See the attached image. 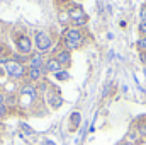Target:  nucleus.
Listing matches in <instances>:
<instances>
[{"mask_svg":"<svg viewBox=\"0 0 146 145\" xmlns=\"http://www.w3.org/2000/svg\"><path fill=\"white\" fill-rule=\"evenodd\" d=\"M44 67H46V70H48L49 73H58V72H61V70H63V67L56 62V58H49V60L46 62V65H44Z\"/></svg>","mask_w":146,"mask_h":145,"instance_id":"nucleus-8","label":"nucleus"},{"mask_svg":"<svg viewBox=\"0 0 146 145\" xmlns=\"http://www.w3.org/2000/svg\"><path fill=\"white\" fill-rule=\"evenodd\" d=\"M56 62L61 65V67H65V65H68L70 63V60H72V55H70V51H66V50H61V51H58L56 53Z\"/></svg>","mask_w":146,"mask_h":145,"instance_id":"nucleus-7","label":"nucleus"},{"mask_svg":"<svg viewBox=\"0 0 146 145\" xmlns=\"http://www.w3.org/2000/svg\"><path fill=\"white\" fill-rule=\"evenodd\" d=\"M34 44H36V48L39 50V53H42V51H48V50L51 48L53 39L49 36V33H46V31H37L36 36H34Z\"/></svg>","mask_w":146,"mask_h":145,"instance_id":"nucleus-1","label":"nucleus"},{"mask_svg":"<svg viewBox=\"0 0 146 145\" xmlns=\"http://www.w3.org/2000/svg\"><path fill=\"white\" fill-rule=\"evenodd\" d=\"M56 2H60V3H65V2H68V0H56Z\"/></svg>","mask_w":146,"mask_h":145,"instance_id":"nucleus-22","label":"nucleus"},{"mask_svg":"<svg viewBox=\"0 0 146 145\" xmlns=\"http://www.w3.org/2000/svg\"><path fill=\"white\" fill-rule=\"evenodd\" d=\"M21 96H29L31 99H34V97H36V87H34V85H29V84L24 85L22 91H21Z\"/></svg>","mask_w":146,"mask_h":145,"instance_id":"nucleus-10","label":"nucleus"},{"mask_svg":"<svg viewBox=\"0 0 146 145\" xmlns=\"http://www.w3.org/2000/svg\"><path fill=\"white\" fill-rule=\"evenodd\" d=\"M2 60H3V46L0 44V62H2Z\"/></svg>","mask_w":146,"mask_h":145,"instance_id":"nucleus-20","label":"nucleus"},{"mask_svg":"<svg viewBox=\"0 0 146 145\" xmlns=\"http://www.w3.org/2000/svg\"><path fill=\"white\" fill-rule=\"evenodd\" d=\"M139 15H141V22H146V7L141 9V14Z\"/></svg>","mask_w":146,"mask_h":145,"instance_id":"nucleus-18","label":"nucleus"},{"mask_svg":"<svg viewBox=\"0 0 146 145\" xmlns=\"http://www.w3.org/2000/svg\"><path fill=\"white\" fill-rule=\"evenodd\" d=\"M54 75H56V79H58V80H68V79H70V73L65 72V70H61V72L54 73Z\"/></svg>","mask_w":146,"mask_h":145,"instance_id":"nucleus-15","label":"nucleus"},{"mask_svg":"<svg viewBox=\"0 0 146 145\" xmlns=\"http://www.w3.org/2000/svg\"><path fill=\"white\" fill-rule=\"evenodd\" d=\"M17 48H19V53H22V55H29L31 50H33V41H31V38L26 36V34L19 36L17 38Z\"/></svg>","mask_w":146,"mask_h":145,"instance_id":"nucleus-4","label":"nucleus"},{"mask_svg":"<svg viewBox=\"0 0 146 145\" xmlns=\"http://www.w3.org/2000/svg\"><path fill=\"white\" fill-rule=\"evenodd\" d=\"M29 79L33 82H39L42 79V70L41 68H29Z\"/></svg>","mask_w":146,"mask_h":145,"instance_id":"nucleus-11","label":"nucleus"},{"mask_svg":"<svg viewBox=\"0 0 146 145\" xmlns=\"http://www.w3.org/2000/svg\"><path fill=\"white\" fill-rule=\"evenodd\" d=\"M48 104H49V108H53V109L61 108V104H63V97L60 96V92H56V91L48 92Z\"/></svg>","mask_w":146,"mask_h":145,"instance_id":"nucleus-5","label":"nucleus"},{"mask_svg":"<svg viewBox=\"0 0 146 145\" xmlns=\"http://www.w3.org/2000/svg\"><path fill=\"white\" fill-rule=\"evenodd\" d=\"M139 33L146 36V22H139Z\"/></svg>","mask_w":146,"mask_h":145,"instance_id":"nucleus-16","label":"nucleus"},{"mask_svg":"<svg viewBox=\"0 0 146 145\" xmlns=\"http://www.w3.org/2000/svg\"><path fill=\"white\" fill-rule=\"evenodd\" d=\"M29 67L31 68H42V55H34L31 60H29Z\"/></svg>","mask_w":146,"mask_h":145,"instance_id":"nucleus-9","label":"nucleus"},{"mask_svg":"<svg viewBox=\"0 0 146 145\" xmlns=\"http://www.w3.org/2000/svg\"><path fill=\"white\" fill-rule=\"evenodd\" d=\"M141 60H143V62L146 63V53H143V55H141Z\"/></svg>","mask_w":146,"mask_h":145,"instance_id":"nucleus-21","label":"nucleus"},{"mask_svg":"<svg viewBox=\"0 0 146 145\" xmlns=\"http://www.w3.org/2000/svg\"><path fill=\"white\" fill-rule=\"evenodd\" d=\"M2 104H5V94L0 92V106H2Z\"/></svg>","mask_w":146,"mask_h":145,"instance_id":"nucleus-19","label":"nucleus"},{"mask_svg":"<svg viewBox=\"0 0 146 145\" xmlns=\"http://www.w3.org/2000/svg\"><path fill=\"white\" fill-rule=\"evenodd\" d=\"M141 121H145V123H146V116H143V119H141Z\"/></svg>","mask_w":146,"mask_h":145,"instance_id":"nucleus-23","label":"nucleus"},{"mask_svg":"<svg viewBox=\"0 0 146 145\" xmlns=\"http://www.w3.org/2000/svg\"><path fill=\"white\" fill-rule=\"evenodd\" d=\"M136 132H138V135H139V137H146V123H145V121H139V123H138Z\"/></svg>","mask_w":146,"mask_h":145,"instance_id":"nucleus-14","label":"nucleus"},{"mask_svg":"<svg viewBox=\"0 0 146 145\" xmlns=\"http://www.w3.org/2000/svg\"><path fill=\"white\" fill-rule=\"evenodd\" d=\"M136 46H138V50L141 51V53H146V36H141L138 39V43H136Z\"/></svg>","mask_w":146,"mask_h":145,"instance_id":"nucleus-13","label":"nucleus"},{"mask_svg":"<svg viewBox=\"0 0 146 145\" xmlns=\"http://www.w3.org/2000/svg\"><path fill=\"white\" fill-rule=\"evenodd\" d=\"M5 113H7V106H5V104H2V106H0V119L5 116Z\"/></svg>","mask_w":146,"mask_h":145,"instance_id":"nucleus-17","label":"nucleus"},{"mask_svg":"<svg viewBox=\"0 0 146 145\" xmlns=\"http://www.w3.org/2000/svg\"><path fill=\"white\" fill-rule=\"evenodd\" d=\"M5 70H7V73H9L12 79H21V77H24V73H26L24 63L15 62L14 58L9 60V62H5Z\"/></svg>","mask_w":146,"mask_h":145,"instance_id":"nucleus-2","label":"nucleus"},{"mask_svg":"<svg viewBox=\"0 0 146 145\" xmlns=\"http://www.w3.org/2000/svg\"><path fill=\"white\" fill-rule=\"evenodd\" d=\"M68 14H70V19H72V22H73L75 28L87 24V15H85V12H83L82 7H72V9L68 10Z\"/></svg>","mask_w":146,"mask_h":145,"instance_id":"nucleus-3","label":"nucleus"},{"mask_svg":"<svg viewBox=\"0 0 146 145\" xmlns=\"http://www.w3.org/2000/svg\"><path fill=\"white\" fill-rule=\"evenodd\" d=\"M58 21H60V24H63V26L68 24V22H72L68 10H60V14H58Z\"/></svg>","mask_w":146,"mask_h":145,"instance_id":"nucleus-12","label":"nucleus"},{"mask_svg":"<svg viewBox=\"0 0 146 145\" xmlns=\"http://www.w3.org/2000/svg\"><path fill=\"white\" fill-rule=\"evenodd\" d=\"M65 39L75 43L76 46H80V44H82V41H83V34L80 33V29H68V31H66V34H65Z\"/></svg>","mask_w":146,"mask_h":145,"instance_id":"nucleus-6","label":"nucleus"}]
</instances>
